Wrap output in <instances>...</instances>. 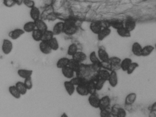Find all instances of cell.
I'll list each match as a JSON object with an SVG mask.
<instances>
[{"mask_svg": "<svg viewBox=\"0 0 156 117\" xmlns=\"http://www.w3.org/2000/svg\"><path fill=\"white\" fill-rule=\"evenodd\" d=\"M53 37H54V35L52 31L48 29L43 33L41 41L48 42Z\"/></svg>", "mask_w": 156, "mask_h": 117, "instance_id": "d6a6232c", "label": "cell"}, {"mask_svg": "<svg viewBox=\"0 0 156 117\" xmlns=\"http://www.w3.org/2000/svg\"><path fill=\"white\" fill-rule=\"evenodd\" d=\"M98 57L100 62L109 61V57L108 52L103 48H99L98 51Z\"/></svg>", "mask_w": 156, "mask_h": 117, "instance_id": "9c48e42d", "label": "cell"}, {"mask_svg": "<svg viewBox=\"0 0 156 117\" xmlns=\"http://www.w3.org/2000/svg\"><path fill=\"white\" fill-rule=\"evenodd\" d=\"M39 49L40 51L44 55H49L52 52V50L50 48L48 42L41 41L39 44Z\"/></svg>", "mask_w": 156, "mask_h": 117, "instance_id": "8992f818", "label": "cell"}, {"mask_svg": "<svg viewBox=\"0 0 156 117\" xmlns=\"http://www.w3.org/2000/svg\"><path fill=\"white\" fill-rule=\"evenodd\" d=\"M36 26V29L41 31L43 33L44 31L48 30L47 24L44 22V20L40 19L34 22Z\"/></svg>", "mask_w": 156, "mask_h": 117, "instance_id": "7402d4cb", "label": "cell"}, {"mask_svg": "<svg viewBox=\"0 0 156 117\" xmlns=\"http://www.w3.org/2000/svg\"><path fill=\"white\" fill-rule=\"evenodd\" d=\"M111 33V30L109 27L102 28L99 34L97 35L98 39L99 41H103L105 38L108 37Z\"/></svg>", "mask_w": 156, "mask_h": 117, "instance_id": "2e32d148", "label": "cell"}, {"mask_svg": "<svg viewBox=\"0 0 156 117\" xmlns=\"http://www.w3.org/2000/svg\"><path fill=\"white\" fill-rule=\"evenodd\" d=\"M111 103V99L108 96H105L100 99L99 108L100 110L109 108Z\"/></svg>", "mask_w": 156, "mask_h": 117, "instance_id": "277c9868", "label": "cell"}, {"mask_svg": "<svg viewBox=\"0 0 156 117\" xmlns=\"http://www.w3.org/2000/svg\"><path fill=\"white\" fill-rule=\"evenodd\" d=\"M95 82L96 88L97 91H99L101 90L104 87V85L106 81L101 79L98 78L97 77V79L94 80Z\"/></svg>", "mask_w": 156, "mask_h": 117, "instance_id": "74e56055", "label": "cell"}, {"mask_svg": "<svg viewBox=\"0 0 156 117\" xmlns=\"http://www.w3.org/2000/svg\"><path fill=\"white\" fill-rule=\"evenodd\" d=\"M62 73L63 76L68 79L71 80L74 77V74L75 72L73 69L69 67V66H66L62 69Z\"/></svg>", "mask_w": 156, "mask_h": 117, "instance_id": "d6986e66", "label": "cell"}, {"mask_svg": "<svg viewBox=\"0 0 156 117\" xmlns=\"http://www.w3.org/2000/svg\"><path fill=\"white\" fill-rule=\"evenodd\" d=\"M77 30V27L74 22L67 21L64 22L63 33L69 35L76 34Z\"/></svg>", "mask_w": 156, "mask_h": 117, "instance_id": "6da1fadb", "label": "cell"}, {"mask_svg": "<svg viewBox=\"0 0 156 117\" xmlns=\"http://www.w3.org/2000/svg\"><path fill=\"white\" fill-rule=\"evenodd\" d=\"M78 51V47L77 45L74 43L69 45L67 49V53L69 55L73 56Z\"/></svg>", "mask_w": 156, "mask_h": 117, "instance_id": "d590c367", "label": "cell"}, {"mask_svg": "<svg viewBox=\"0 0 156 117\" xmlns=\"http://www.w3.org/2000/svg\"><path fill=\"white\" fill-rule=\"evenodd\" d=\"M99 116L100 117H111L110 110L109 109H107L100 110Z\"/></svg>", "mask_w": 156, "mask_h": 117, "instance_id": "ee69618b", "label": "cell"}, {"mask_svg": "<svg viewBox=\"0 0 156 117\" xmlns=\"http://www.w3.org/2000/svg\"><path fill=\"white\" fill-rule=\"evenodd\" d=\"M151 111H156V102H154L152 106H151Z\"/></svg>", "mask_w": 156, "mask_h": 117, "instance_id": "f907efd6", "label": "cell"}, {"mask_svg": "<svg viewBox=\"0 0 156 117\" xmlns=\"http://www.w3.org/2000/svg\"><path fill=\"white\" fill-rule=\"evenodd\" d=\"M132 62V60L129 58H126L123 60H121L120 64V69H122L123 71H126L129 66Z\"/></svg>", "mask_w": 156, "mask_h": 117, "instance_id": "4316f807", "label": "cell"}, {"mask_svg": "<svg viewBox=\"0 0 156 117\" xmlns=\"http://www.w3.org/2000/svg\"><path fill=\"white\" fill-rule=\"evenodd\" d=\"M118 105H115L112 107L111 109H110V113H111V117H117L118 112L119 109L120 108Z\"/></svg>", "mask_w": 156, "mask_h": 117, "instance_id": "7bdbcfd3", "label": "cell"}, {"mask_svg": "<svg viewBox=\"0 0 156 117\" xmlns=\"http://www.w3.org/2000/svg\"><path fill=\"white\" fill-rule=\"evenodd\" d=\"M36 29L35 24L34 21H29L24 24L23 27V30L25 33H32Z\"/></svg>", "mask_w": 156, "mask_h": 117, "instance_id": "44dd1931", "label": "cell"}, {"mask_svg": "<svg viewBox=\"0 0 156 117\" xmlns=\"http://www.w3.org/2000/svg\"><path fill=\"white\" fill-rule=\"evenodd\" d=\"M86 83L76 87V91L80 96L85 97L89 95Z\"/></svg>", "mask_w": 156, "mask_h": 117, "instance_id": "7c38bea8", "label": "cell"}, {"mask_svg": "<svg viewBox=\"0 0 156 117\" xmlns=\"http://www.w3.org/2000/svg\"><path fill=\"white\" fill-rule=\"evenodd\" d=\"M52 51H56L59 48V44L58 40L55 37H53L48 42Z\"/></svg>", "mask_w": 156, "mask_h": 117, "instance_id": "e575fe53", "label": "cell"}, {"mask_svg": "<svg viewBox=\"0 0 156 117\" xmlns=\"http://www.w3.org/2000/svg\"><path fill=\"white\" fill-rule=\"evenodd\" d=\"M15 87L19 90L20 93L21 95H24L27 93L28 90L26 88L23 82L22 81H18L16 82L15 85Z\"/></svg>", "mask_w": 156, "mask_h": 117, "instance_id": "f1b7e54d", "label": "cell"}, {"mask_svg": "<svg viewBox=\"0 0 156 117\" xmlns=\"http://www.w3.org/2000/svg\"><path fill=\"white\" fill-rule=\"evenodd\" d=\"M100 66L103 69L111 71V64L109 61L107 62H100Z\"/></svg>", "mask_w": 156, "mask_h": 117, "instance_id": "b9f144b4", "label": "cell"}, {"mask_svg": "<svg viewBox=\"0 0 156 117\" xmlns=\"http://www.w3.org/2000/svg\"><path fill=\"white\" fill-rule=\"evenodd\" d=\"M25 34L23 29L21 28H16L12 31H10L9 33V36L12 40H17L23 35Z\"/></svg>", "mask_w": 156, "mask_h": 117, "instance_id": "5b68a950", "label": "cell"}, {"mask_svg": "<svg viewBox=\"0 0 156 117\" xmlns=\"http://www.w3.org/2000/svg\"><path fill=\"white\" fill-rule=\"evenodd\" d=\"M15 2H16V5H21L23 4V0H17V1H15Z\"/></svg>", "mask_w": 156, "mask_h": 117, "instance_id": "681fc988", "label": "cell"}, {"mask_svg": "<svg viewBox=\"0 0 156 117\" xmlns=\"http://www.w3.org/2000/svg\"><path fill=\"white\" fill-rule=\"evenodd\" d=\"M109 85L112 87H115L118 84V77L116 71H111L110 72L108 80Z\"/></svg>", "mask_w": 156, "mask_h": 117, "instance_id": "52a82bcc", "label": "cell"}, {"mask_svg": "<svg viewBox=\"0 0 156 117\" xmlns=\"http://www.w3.org/2000/svg\"><path fill=\"white\" fill-rule=\"evenodd\" d=\"M41 14L40 9L36 6L31 8L30 12V16L34 22L41 19Z\"/></svg>", "mask_w": 156, "mask_h": 117, "instance_id": "ba28073f", "label": "cell"}, {"mask_svg": "<svg viewBox=\"0 0 156 117\" xmlns=\"http://www.w3.org/2000/svg\"><path fill=\"white\" fill-rule=\"evenodd\" d=\"M109 26L117 30L118 29L123 27L124 24H123V22L121 21H114L109 23Z\"/></svg>", "mask_w": 156, "mask_h": 117, "instance_id": "f35d334b", "label": "cell"}, {"mask_svg": "<svg viewBox=\"0 0 156 117\" xmlns=\"http://www.w3.org/2000/svg\"><path fill=\"white\" fill-rule=\"evenodd\" d=\"M70 81L75 87L82 85V84H86L87 82V81H86L84 79L80 76L74 77L70 80Z\"/></svg>", "mask_w": 156, "mask_h": 117, "instance_id": "83f0119b", "label": "cell"}, {"mask_svg": "<svg viewBox=\"0 0 156 117\" xmlns=\"http://www.w3.org/2000/svg\"><path fill=\"white\" fill-rule=\"evenodd\" d=\"M81 64L78 63L77 61H75L73 59H69V63L68 66L73 69L75 72H77L81 66Z\"/></svg>", "mask_w": 156, "mask_h": 117, "instance_id": "4dcf8cb0", "label": "cell"}, {"mask_svg": "<svg viewBox=\"0 0 156 117\" xmlns=\"http://www.w3.org/2000/svg\"><path fill=\"white\" fill-rule=\"evenodd\" d=\"M100 99L96 93L90 94L88 98V103L89 105L93 108H98Z\"/></svg>", "mask_w": 156, "mask_h": 117, "instance_id": "3957f363", "label": "cell"}, {"mask_svg": "<svg viewBox=\"0 0 156 117\" xmlns=\"http://www.w3.org/2000/svg\"><path fill=\"white\" fill-rule=\"evenodd\" d=\"M137 98V95L135 92H131L127 95L125 98V103L126 105L134 104Z\"/></svg>", "mask_w": 156, "mask_h": 117, "instance_id": "ffe728a7", "label": "cell"}, {"mask_svg": "<svg viewBox=\"0 0 156 117\" xmlns=\"http://www.w3.org/2000/svg\"><path fill=\"white\" fill-rule=\"evenodd\" d=\"M33 71L31 69H18L17 74L18 76L23 79H26L28 78L31 77L32 76Z\"/></svg>", "mask_w": 156, "mask_h": 117, "instance_id": "8fae6325", "label": "cell"}, {"mask_svg": "<svg viewBox=\"0 0 156 117\" xmlns=\"http://www.w3.org/2000/svg\"><path fill=\"white\" fill-rule=\"evenodd\" d=\"M123 24H124V27L130 32H132L135 29L136 25V21L131 18L126 19L125 22H123Z\"/></svg>", "mask_w": 156, "mask_h": 117, "instance_id": "4fadbf2b", "label": "cell"}, {"mask_svg": "<svg viewBox=\"0 0 156 117\" xmlns=\"http://www.w3.org/2000/svg\"><path fill=\"white\" fill-rule=\"evenodd\" d=\"M155 47L151 45H147L142 47L141 56L147 57L150 55L154 51Z\"/></svg>", "mask_w": 156, "mask_h": 117, "instance_id": "603a6c76", "label": "cell"}, {"mask_svg": "<svg viewBox=\"0 0 156 117\" xmlns=\"http://www.w3.org/2000/svg\"><path fill=\"white\" fill-rule=\"evenodd\" d=\"M64 87L68 95L72 96L73 95L75 91H76V87L71 83L70 80L65 81L64 82Z\"/></svg>", "mask_w": 156, "mask_h": 117, "instance_id": "5bb4252c", "label": "cell"}, {"mask_svg": "<svg viewBox=\"0 0 156 117\" xmlns=\"http://www.w3.org/2000/svg\"><path fill=\"white\" fill-rule=\"evenodd\" d=\"M126 116L127 113L126 110L120 107L119 109L118 112L117 114V117H126Z\"/></svg>", "mask_w": 156, "mask_h": 117, "instance_id": "7dc6e473", "label": "cell"}, {"mask_svg": "<svg viewBox=\"0 0 156 117\" xmlns=\"http://www.w3.org/2000/svg\"><path fill=\"white\" fill-rule=\"evenodd\" d=\"M43 32L38 29H35L32 33V37L34 40L36 42H41L42 38Z\"/></svg>", "mask_w": 156, "mask_h": 117, "instance_id": "836d02e7", "label": "cell"}, {"mask_svg": "<svg viewBox=\"0 0 156 117\" xmlns=\"http://www.w3.org/2000/svg\"><path fill=\"white\" fill-rule=\"evenodd\" d=\"M109 75H110V72L108 70L104 69H100L98 72L97 77L106 81L108 80Z\"/></svg>", "mask_w": 156, "mask_h": 117, "instance_id": "d4e9b609", "label": "cell"}, {"mask_svg": "<svg viewBox=\"0 0 156 117\" xmlns=\"http://www.w3.org/2000/svg\"><path fill=\"white\" fill-rule=\"evenodd\" d=\"M63 30L64 22H59L55 24L52 31L54 36L58 35L63 33Z\"/></svg>", "mask_w": 156, "mask_h": 117, "instance_id": "e0dca14e", "label": "cell"}, {"mask_svg": "<svg viewBox=\"0 0 156 117\" xmlns=\"http://www.w3.org/2000/svg\"><path fill=\"white\" fill-rule=\"evenodd\" d=\"M23 4L30 9L35 6V2L32 0H24L23 1Z\"/></svg>", "mask_w": 156, "mask_h": 117, "instance_id": "bcb514c9", "label": "cell"}, {"mask_svg": "<svg viewBox=\"0 0 156 117\" xmlns=\"http://www.w3.org/2000/svg\"><path fill=\"white\" fill-rule=\"evenodd\" d=\"M148 117H156V111L151 110L149 113Z\"/></svg>", "mask_w": 156, "mask_h": 117, "instance_id": "c3c4849f", "label": "cell"}, {"mask_svg": "<svg viewBox=\"0 0 156 117\" xmlns=\"http://www.w3.org/2000/svg\"><path fill=\"white\" fill-rule=\"evenodd\" d=\"M69 117L68 116V115L66 114V112H63V113H62V115H61V117Z\"/></svg>", "mask_w": 156, "mask_h": 117, "instance_id": "816d5d0a", "label": "cell"}, {"mask_svg": "<svg viewBox=\"0 0 156 117\" xmlns=\"http://www.w3.org/2000/svg\"><path fill=\"white\" fill-rule=\"evenodd\" d=\"M69 58L66 57H62L59 58L58 61L56 62V66L57 68L62 69L68 66V63H69Z\"/></svg>", "mask_w": 156, "mask_h": 117, "instance_id": "cb8c5ba5", "label": "cell"}, {"mask_svg": "<svg viewBox=\"0 0 156 117\" xmlns=\"http://www.w3.org/2000/svg\"><path fill=\"white\" fill-rule=\"evenodd\" d=\"M23 83L28 90L32 89L33 87V83L32 77L24 80Z\"/></svg>", "mask_w": 156, "mask_h": 117, "instance_id": "60d3db41", "label": "cell"}, {"mask_svg": "<svg viewBox=\"0 0 156 117\" xmlns=\"http://www.w3.org/2000/svg\"><path fill=\"white\" fill-rule=\"evenodd\" d=\"M87 87L90 94H94L96 93V88L95 82L94 80H90L87 81L86 83Z\"/></svg>", "mask_w": 156, "mask_h": 117, "instance_id": "f546056e", "label": "cell"}, {"mask_svg": "<svg viewBox=\"0 0 156 117\" xmlns=\"http://www.w3.org/2000/svg\"><path fill=\"white\" fill-rule=\"evenodd\" d=\"M142 47L138 42H134L131 46V51L134 55L136 56H141Z\"/></svg>", "mask_w": 156, "mask_h": 117, "instance_id": "30bf717a", "label": "cell"}, {"mask_svg": "<svg viewBox=\"0 0 156 117\" xmlns=\"http://www.w3.org/2000/svg\"><path fill=\"white\" fill-rule=\"evenodd\" d=\"M72 57H73L72 58L74 60L81 64V63L86 60L87 56L84 52L82 51H77L73 56H72Z\"/></svg>", "mask_w": 156, "mask_h": 117, "instance_id": "ac0fdd59", "label": "cell"}, {"mask_svg": "<svg viewBox=\"0 0 156 117\" xmlns=\"http://www.w3.org/2000/svg\"><path fill=\"white\" fill-rule=\"evenodd\" d=\"M9 91L12 96L17 99L20 98L22 95L17 89L15 85L10 86L9 87Z\"/></svg>", "mask_w": 156, "mask_h": 117, "instance_id": "484cf974", "label": "cell"}, {"mask_svg": "<svg viewBox=\"0 0 156 117\" xmlns=\"http://www.w3.org/2000/svg\"><path fill=\"white\" fill-rule=\"evenodd\" d=\"M138 67L139 64L137 62H132L129 65L127 71H126L127 74L128 75H131Z\"/></svg>", "mask_w": 156, "mask_h": 117, "instance_id": "ab89813d", "label": "cell"}, {"mask_svg": "<svg viewBox=\"0 0 156 117\" xmlns=\"http://www.w3.org/2000/svg\"><path fill=\"white\" fill-rule=\"evenodd\" d=\"M118 34L122 37H131V32L123 27L116 30Z\"/></svg>", "mask_w": 156, "mask_h": 117, "instance_id": "1f68e13d", "label": "cell"}, {"mask_svg": "<svg viewBox=\"0 0 156 117\" xmlns=\"http://www.w3.org/2000/svg\"><path fill=\"white\" fill-rule=\"evenodd\" d=\"M89 60L93 65H100V61L95 51H92L89 55Z\"/></svg>", "mask_w": 156, "mask_h": 117, "instance_id": "8d00e7d4", "label": "cell"}, {"mask_svg": "<svg viewBox=\"0 0 156 117\" xmlns=\"http://www.w3.org/2000/svg\"><path fill=\"white\" fill-rule=\"evenodd\" d=\"M13 48V44L11 40L7 38L3 39L2 45V50L4 55H9L12 52Z\"/></svg>", "mask_w": 156, "mask_h": 117, "instance_id": "7a4b0ae2", "label": "cell"}, {"mask_svg": "<svg viewBox=\"0 0 156 117\" xmlns=\"http://www.w3.org/2000/svg\"><path fill=\"white\" fill-rule=\"evenodd\" d=\"M3 4L6 7L11 8L16 5L15 1L13 0H6L3 2Z\"/></svg>", "mask_w": 156, "mask_h": 117, "instance_id": "f6af8a7d", "label": "cell"}, {"mask_svg": "<svg viewBox=\"0 0 156 117\" xmlns=\"http://www.w3.org/2000/svg\"><path fill=\"white\" fill-rule=\"evenodd\" d=\"M90 30L92 33L95 34H98L102 29V25L101 23L99 22H93L90 23Z\"/></svg>", "mask_w": 156, "mask_h": 117, "instance_id": "9a60e30c", "label": "cell"}]
</instances>
